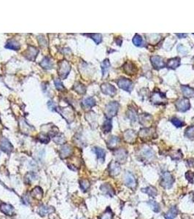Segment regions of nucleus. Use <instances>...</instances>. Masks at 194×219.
<instances>
[{
    "instance_id": "nucleus-20",
    "label": "nucleus",
    "mask_w": 194,
    "mask_h": 219,
    "mask_svg": "<svg viewBox=\"0 0 194 219\" xmlns=\"http://www.w3.org/2000/svg\"><path fill=\"white\" fill-rule=\"evenodd\" d=\"M180 65V59L179 58H174V59H169L166 63V67L169 69H174L177 67H178Z\"/></svg>"
},
{
    "instance_id": "nucleus-31",
    "label": "nucleus",
    "mask_w": 194,
    "mask_h": 219,
    "mask_svg": "<svg viewBox=\"0 0 194 219\" xmlns=\"http://www.w3.org/2000/svg\"><path fill=\"white\" fill-rule=\"evenodd\" d=\"M94 150L95 154H96L97 157H98L99 159L102 160V162H103V161L104 160L105 155H106V153H105L104 150L102 149V148H101L96 147V148H94Z\"/></svg>"
},
{
    "instance_id": "nucleus-39",
    "label": "nucleus",
    "mask_w": 194,
    "mask_h": 219,
    "mask_svg": "<svg viewBox=\"0 0 194 219\" xmlns=\"http://www.w3.org/2000/svg\"><path fill=\"white\" fill-rule=\"evenodd\" d=\"M80 187H81V189L83 190L84 191H87V190L89 189L90 187V182L88 181V180H81V181H80Z\"/></svg>"
},
{
    "instance_id": "nucleus-45",
    "label": "nucleus",
    "mask_w": 194,
    "mask_h": 219,
    "mask_svg": "<svg viewBox=\"0 0 194 219\" xmlns=\"http://www.w3.org/2000/svg\"><path fill=\"white\" fill-rule=\"evenodd\" d=\"M100 219H112V212L110 210H107L101 217Z\"/></svg>"
},
{
    "instance_id": "nucleus-21",
    "label": "nucleus",
    "mask_w": 194,
    "mask_h": 219,
    "mask_svg": "<svg viewBox=\"0 0 194 219\" xmlns=\"http://www.w3.org/2000/svg\"><path fill=\"white\" fill-rule=\"evenodd\" d=\"M181 90L183 95L187 98L188 97H194V88L187 86H182Z\"/></svg>"
},
{
    "instance_id": "nucleus-16",
    "label": "nucleus",
    "mask_w": 194,
    "mask_h": 219,
    "mask_svg": "<svg viewBox=\"0 0 194 219\" xmlns=\"http://www.w3.org/2000/svg\"><path fill=\"white\" fill-rule=\"evenodd\" d=\"M38 54V50L35 47L29 46V47L28 50L26 51L25 53V56L29 60L31 61H34L36 59L37 56Z\"/></svg>"
},
{
    "instance_id": "nucleus-4",
    "label": "nucleus",
    "mask_w": 194,
    "mask_h": 219,
    "mask_svg": "<svg viewBox=\"0 0 194 219\" xmlns=\"http://www.w3.org/2000/svg\"><path fill=\"white\" fill-rule=\"evenodd\" d=\"M139 135L140 138L143 140H150L153 139L155 136H156V131L153 128H144L139 131Z\"/></svg>"
},
{
    "instance_id": "nucleus-3",
    "label": "nucleus",
    "mask_w": 194,
    "mask_h": 219,
    "mask_svg": "<svg viewBox=\"0 0 194 219\" xmlns=\"http://www.w3.org/2000/svg\"><path fill=\"white\" fill-rule=\"evenodd\" d=\"M174 180L173 178L172 175L169 172H165L162 174L161 181V184L165 189H171L174 183Z\"/></svg>"
},
{
    "instance_id": "nucleus-50",
    "label": "nucleus",
    "mask_w": 194,
    "mask_h": 219,
    "mask_svg": "<svg viewBox=\"0 0 194 219\" xmlns=\"http://www.w3.org/2000/svg\"><path fill=\"white\" fill-rule=\"evenodd\" d=\"M176 35L179 38H185L187 37V34H176Z\"/></svg>"
},
{
    "instance_id": "nucleus-28",
    "label": "nucleus",
    "mask_w": 194,
    "mask_h": 219,
    "mask_svg": "<svg viewBox=\"0 0 194 219\" xmlns=\"http://www.w3.org/2000/svg\"><path fill=\"white\" fill-rule=\"evenodd\" d=\"M101 67H102V75L104 76L108 72V70L110 67V63L109 61V59H105L101 64Z\"/></svg>"
},
{
    "instance_id": "nucleus-36",
    "label": "nucleus",
    "mask_w": 194,
    "mask_h": 219,
    "mask_svg": "<svg viewBox=\"0 0 194 219\" xmlns=\"http://www.w3.org/2000/svg\"><path fill=\"white\" fill-rule=\"evenodd\" d=\"M148 204L150 206V208H152V210H153L155 212H158L160 211V206L159 204L154 200H150L148 202Z\"/></svg>"
},
{
    "instance_id": "nucleus-43",
    "label": "nucleus",
    "mask_w": 194,
    "mask_h": 219,
    "mask_svg": "<svg viewBox=\"0 0 194 219\" xmlns=\"http://www.w3.org/2000/svg\"><path fill=\"white\" fill-rule=\"evenodd\" d=\"M171 121H172L173 124L177 127H182L184 125V123H183V121H181L179 119L177 118H173L171 120Z\"/></svg>"
},
{
    "instance_id": "nucleus-41",
    "label": "nucleus",
    "mask_w": 194,
    "mask_h": 219,
    "mask_svg": "<svg viewBox=\"0 0 194 219\" xmlns=\"http://www.w3.org/2000/svg\"><path fill=\"white\" fill-rule=\"evenodd\" d=\"M170 156L172 157V159H180L183 157V154L180 152V150H173L171 153Z\"/></svg>"
},
{
    "instance_id": "nucleus-2",
    "label": "nucleus",
    "mask_w": 194,
    "mask_h": 219,
    "mask_svg": "<svg viewBox=\"0 0 194 219\" xmlns=\"http://www.w3.org/2000/svg\"><path fill=\"white\" fill-rule=\"evenodd\" d=\"M118 108L119 104L117 102H110L108 105H107L106 108H105V115L108 118L111 119L117 115Z\"/></svg>"
},
{
    "instance_id": "nucleus-30",
    "label": "nucleus",
    "mask_w": 194,
    "mask_h": 219,
    "mask_svg": "<svg viewBox=\"0 0 194 219\" xmlns=\"http://www.w3.org/2000/svg\"><path fill=\"white\" fill-rule=\"evenodd\" d=\"M142 191L147 194L150 197H156L157 194H158V191H157L156 188L152 186H148L147 188H144V189H142Z\"/></svg>"
},
{
    "instance_id": "nucleus-22",
    "label": "nucleus",
    "mask_w": 194,
    "mask_h": 219,
    "mask_svg": "<svg viewBox=\"0 0 194 219\" xmlns=\"http://www.w3.org/2000/svg\"><path fill=\"white\" fill-rule=\"evenodd\" d=\"M120 143V139L118 137H111L110 139L107 141V147H108L110 149H114L115 148H116L117 146V145Z\"/></svg>"
},
{
    "instance_id": "nucleus-5",
    "label": "nucleus",
    "mask_w": 194,
    "mask_h": 219,
    "mask_svg": "<svg viewBox=\"0 0 194 219\" xmlns=\"http://www.w3.org/2000/svg\"><path fill=\"white\" fill-rule=\"evenodd\" d=\"M117 85L120 88L128 92H131L134 87L133 83L131 82V80L125 78H121V79H119L117 81Z\"/></svg>"
},
{
    "instance_id": "nucleus-46",
    "label": "nucleus",
    "mask_w": 194,
    "mask_h": 219,
    "mask_svg": "<svg viewBox=\"0 0 194 219\" xmlns=\"http://www.w3.org/2000/svg\"><path fill=\"white\" fill-rule=\"evenodd\" d=\"M40 141L41 142H42V143L47 144V143H48L49 141H50V137H49L47 135H41L40 136Z\"/></svg>"
},
{
    "instance_id": "nucleus-23",
    "label": "nucleus",
    "mask_w": 194,
    "mask_h": 219,
    "mask_svg": "<svg viewBox=\"0 0 194 219\" xmlns=\"http://www.w3.org/2000/svg\"><path fill=\"white\" fill-rule=\"evenodd\" d=\"M5 47V48L10 49V50L18 51L20 49V44L17 42V41L12 40L8 41Z\"/></svg>"
},
{
    "instance_id": "nucleus-47",
    "label": "nucleus",
    "mask_w": 194,
    "mask_h": 219,
    "mask_svg": "<svg viewBox=\"0 0 194 219\" xmlns=\"http://www.w3.org/2000/svg\"><path fill=\"white\" fill-rule=\"evenodd\" d=\"M47 106H48L50 110L55 111V110H56V106H55V103L52 102V101H49V102H47Z\"/></svg>"
},
{
    "instance_id": "nucleus-24",
    "label": "nucleus",
    "mask_w": 194,
    "mask_h": 219,
    "mask_svg": "<svg viewBox=\"0 0 194 219\" xmlns=\"http://www.w3.org/2000/svg\"><path fill=\"white\" fill-rule=\"evenodd\" d=\"M100 189L102 190L103 193L107 194V195H109L110 197L114 196V191H113V189L110 184H103L100 187Z\"/></svg>"
},
{
    "instance_id": "nucleus-33",
    "label": "nucleus",
    "mask_w": 194,
    "mask_h": 219,
    "mask_svg": "<svg viewBox=\"0 0 194 219\" xmlns=\"http://www.w3.org/2000/svg\"><path fill=\"white\" fill-rule=\"evenodd\" d=\"M103 130L105 133H107V132H110L112 129V121L111 119L108 118L105 121V122L103 124Z\"/></svg>"
},
{
    "instance_id": "nucleus-34",
    "label": "nucleus",
    "mask_w": 194,
    "mask_h": 219,
    "mask_svg": "<svg viewBox=\"0 0 194 219\" xmlns=\"http://www.w3.org/2000/svg\"><path fill=\"white\" fill-rule=\"evenodd\" d=\"M86 35H88V37H90V38H91L97 45L99 44V43L102 42V34H89Z\"/></svg>"
},
{
    "instance_id": "nucleus-51",
    "label": "nucleus",
    "mask_w": 194,
    "mask_h": 219,
    "mask_svg": "<svg viewBox=\"0 0 194 219\" xmlns=\"http://www.w3.org/2000/svg\"><path fill=\"white\" fill-rule=\"evenodd\" d=\"M193 34V35H194V34Z\"/></svg>"
},
{
    "instance_id": "nucleus-29",
    "label": "nucleus",
    "mask_w": 194,
    "mask_h": 219,
    "mask_svg": "<svg viewBox=\"0 0 194 219\" xmlns=\"http://www.w3.org/2000/svg\"><path fill=\"white\" fill-rule=\"evenodd\" d=\"M73 88L76 92L80 94H84L86 92V86L80 83H76L74 85Z\"/></svg>"
},
{
    "instance_id": "nucleus-44",
    "label": "nucleus",
    "mask_w": 194,
    "mask_h": 219,
    "mask_svg": "<svg viewBox=\"0 0 194 219\" xmlns=\"http://www.w3.org/2000/svg\"><path fill=\"white\" fill-rule=\"evenodd\" d=\"M54 83H55V88H56V89H58L59 91H63L64 89V87L62 82H61L59 79H55Z\"/></svg>"
},
{
    "instance_id": "nucleus-18",
    "label": "nucleus",
    "mask_w": 194,
    "mask_h": 219,
    "mask_svg": "<svg viewBox=\"0 0 194 219\" xmlns=\"http://www.w3.org/2000/svg\"><path fill=\"white\" fill-rule=\"evenodd\" d=\"M53 212H54V209H53L52 207H49L47 205H41L38 209V213L41 216H45Z\"/></svg>"
},
{
    "instance_id": "nucleus-10",
    "label": "nucleus",
    "mask_w": 194,
    "mask_h": 219,
    "mask_svg": "<svg viewBox=\"0 0 194 219\" xmlns=\"http://www.w3.org/2000/svg\"><path fill=\"white\" fill-rule=\"evenodd\" d=\"M123 181H124L125 184L131 189H134L137 186V181H136L135 177L131 172H128L126 173Z\"/></svg>"
},
{
    "instance_id": "nucleus-8",
    "label": "nucleus",
    "mask_w": 194,
    "mask_h": 219,
    "mask_svg": "<svg viewBox=\"0 0 194 219\" xmlns=\"http://www.w3.org/2000/svg\"><path fill=\"white\" fill-rule=\"evenodd\" d=\"M123 140L126 142L130 144H133L136 142L137 140V134L134 130L129 129L126 130L123 133Z\"/></svg>"
},
{
    "instance_id": "nucleus-32",
    "label": "nucleus",
    "mask_w": 194,
    "mask_h": 219,
    "mask_svg": "<svg viewBox=\"0 0 194 219\" xmlns=\"http://www.w3.org/2000/svg\"><path fill=\"white\" fill-rule=\"evenodd\" d=\"M82 104H83L84 107H88V108H90V107H94L95 105H96V101L94 98L92 97H88V98L85 99L82 102Z\"/></svg>"
},
{
    "instance_id": "nucleus-19",
    "label": "nucleus",
    "mask_w": 194,
    "mask_h": 219,
    "mask_svg": "<svg viewBox=\"0 0 194 219\" xmlns=\"http://www.w3.org/2000/svg\"><path fill=\"white\" fill-rule=\"evenodd\" d=\"M0 210L2 212L6 215H8V216H13L14 214V208L13 206L10 205V204L5 203L2 204L0 205Z\"/></svg>"
},
{
    "instance_id": "nucleus-17",
    "label": "nucleus",
    "mask_w": 194,
    "mask_h": 219,
    "mask_svg": "<svg viewBox=\"0 0 194 219\" xmlns=\"http://www.w3.org/2000/svg\"><path fill=\"white\" fill-rule=\"evenodd\" d=\"M72 148L70 147L69 145H64L63 147L61 148V150H60L59 151L60 157H61V159H66L67 158V157H69L70 155L72 154Z\"/></svg>"
},
{
    "instance_id": "nucleus-40",
    "label": "nucleus",
    "mask_w": 194,
    "mask_h": 219,
    "mask_svg": "<svg viewBox=\"0 0 194 219\" xmlns=\"http://www.w3.org/2000/svg\"><path fill=\"white\" fill-rule=\"evenodd\" d=\"M185 136L188 138H194V126L187 127L185 130Z\"/></svg>"
},
{
    "instance_id": "nucleus-37",
    "label": "nucleus",
    "mask_w": 194,
    "mask_h": 219,
    "mask_svg": "<svg viewBox=\"0 0 194 219\" xmlns=\"http://www.w3.org/2000/svg\"><path fill=\"white\" fill-rule=\"evenodd\" d=\"M133 43L136 46H142V44H143V40H142V37L139 34H136L133 38Z\"/></svg>"
},
{
    "instance_id": "nucleus-27",
    "label": "nucleus",
    "mask_w": 194,
    "mask_h": 219,
    "mask_svg": "<svg viewBox=\"0 0 194 219\" xmlns=\"http://www.w3.org/2000/svg\"><path fill=\"white\" fill-rule=\"evenodd\" d=\"M40 65L42 67L43 69H51V68H53V65L51 62V60L49 59L48 57H45L42 59V61H41Z\"/></svg>"
},
{
    "instance_id": "nucleus-25",
    "label": "nucleus",
    "mask_w": 194,
    "mask_h": 219,
    "mask_svg": "<svg viewBox=\"0 0 194 219\" xmlns=\"http://www.w3.org/2000/svg\"><path fill=\"white\" fill-rule=\"evenodd\" d=\"M31 195L34 198H35V199L38 200L41 199L43 195L42 189H41L40 187H35L34 189L32 190V192H31Z\"/></svg>"
},
{
    "instance_id": "nucleus-15",
    "label": "nucleus",
    "mask_w": 194,
    "mask_h": 219,
    "mask_svg": "<svg viewBox=\"0 0 194 219\" xmlns=\"http://www.w3.org/2000/svg\"><path fill=\"white\" fill-rule=\"evenodd\" d=\"M0 149L2 150L7 154H10L13 150V146L6 138L3 137L0 141Z\"/></svg>"
},
{
    "instance_id": "nucleus-48",
    "label": "nucleus",
    "mask_w": 194,
    "mask_h": 219,
    "mask_svg": "<svg viewBox=\"0 0 194 219\" xmlns=\"http://www.w3.org/2000/svg\"><path fill=\"white\" fill-rule=\"evenodd\" d=\"M129 117L131 119V121H137V115H136V113L134 110H130Z\"/></svg>"
},
{
    "instance_id": "nucleus-6",
    "label": "nucleus",
    "mask_w": 194,
    "mask_h": 219,
    "mask_svg": "<svg viewBox=\"0 0 194 219\" xmlns=\"http://www.w3.org/2000/svg\"><path fill=\"white\" fill-rule=\"evenodd\" d=\"M175 106L176 108L179 112H185L187 110L190 109L191 104H190V101L188 99L183 98L181 100H177L175 103Z\"/></svg>"
},
{
    "instance_id": "nucleus-7",
    "label": "nucleus",
    "mask_w": 194,
    "mask_h": 219,
    "mask_svg": "<svg viewBox=\"0 0 194 219\" xmlns=\"http://www.w3.org/2000/svg\"><path fill=\"white\" fill-rule=\"evenodd\" d=\"M166 100V98L165 94L160 92H155L151 96V101L153 104H164Z\"/></svg>"
},
{
    "instance_id": "nucleus-26",
    "label": "nucleus",
    "mask_w": 194,
    "mask_h": 219,
    "mask_svg": "<svg viewBox=\"0 0 194 219\" xmlns=\"http://www.w3.org/2000/svg\"><path fill=\"white\" fill-rule=\"evenodd\" d=\"M177 208L176 206H173L170 208V210L167 212V213L164 216L165 219H174L177 215Z\"/></svg>"
},
{
    "instance_id": "nucleus-13",
    "label": "nucleus",
    "mask_w": 194,
    "mask_h": 219,
    "mask_svg": "<svg viewBox=\"0 0 194 219\" xmlns=\"http://www.w3.org/2000/svg\"><path fill=\"white\" fill-rule=\"evenodd\" d=\"M114 155L117 160V162L118 163L125 162L128 156L127 151L125 149H123V148H121V149H118L116 151H115Z\"/></svg>"
},
{
    "instance_id": "nucleus-38",
    "label": "nucleus",
    "mask_w": 194,
    "mask_h": 219,
    "mask_svg": "<svg viewBox=\"0 0 194 219\" xmlns=\"http://www.w3.org/2000/svg\"><path fill=\"white\" fill-rule=\"evenodd\" d=\"M53 141L57 144H63L65 142V138L63 135H56L53 136Z\"/></svg>"
},
{
    "instance_id": "nucleus-35",
    "label": "nucleus",
    "mask_w": 194,
    "mask_h": 219,
    "mask_svg": "<svg viewBox=\"0 0 194 219\" xmlns=\"http://www.w3.org/2000/svg\"><path fill=\"white\" fill-rule=\"evenodd\" d=\"M142 154H143V156L145 157L147 159H150L152 158V156H153L154 152L152 151L150 148H146L142 150Z\"/></svg>"
},
{
    "instance_id": "nucleus-1",
    "label": "nucleus",
    "mask_w": 194,
    "mask_h": 219,
    "mask_svg": "<svg viewBox=\"0 0 194 219\" xmlns=\"http://www.w3.org/2000/svg\"><path fill=\"white\" fill-rule=\"evenodd\" d=\"M70 70H71V65L67 61L64 60V61L59 62L58 72H59V75L61 78L65 79L67 77V75H69Z\"/></svg>"
},
{
    "instance_id": "nucleus-42",
    "label": "nucleus",
    "mask_w": 194,
    "mask_h": 219,
    "mask_svg": "<svg viewBox=\"0 0 194 219\" xmlns=\"http://www.w3.org/2000/svg\"><path fill=\"white\" fill-rule=\"evenodd\" d=\"M35 177H36V175L34 174V173H33V172H29V173H28L27 175H26V177H25V182H26V183H31V182L33 181H34L35 179Z\"/></svg>"
},
{
    "instance_id": "nucleus-12",
    "label": "nucleus",
    "mask_w": 194,
    "mask_h": 219,
    "mask_svg": "<svg viewBox=\"0 0 194 219\" xmlns=\"http://www.w3.org/2000/svg\"><path fill=\"white\" fill-rule=\"evenodd\" d=\"M123 71L129 75H134L137 72V67L131 61H126L123 65Z\"/></svg>"
},
{
    "instance_id": "nucleus-14",
    "label": "nucleus",
    "mask_w": 194,
    "mask_h": 219,
    "mask_svg": "<svg viewBox=\"0 0 194 219\" xmlns=\"http://www.w3.org/2000/svg\"><path fill=\"white\" fill-rule=\"evenodd\" d=\"M121 171L120 164L117 162H112L109 165V172L111 176L114 177L120 174Z\"/></svg>"
},
{
    "instance_id": "nucleus-11",
    "label": "nucleus",
    "mask_w": 194,
    "mask_h": 219,
    "mask_svg": "<svg viewBox=\"0 0 194 219\" xmlns=\"http://www.w3.org/2000/svg\"><path fill=\"white\" fill-rule=\"evenodd\" d=\"M101 90L104 94L109 95V96H114L116 94L117 90L115 86L110 83H104L101 86Z\"/></svg>"
},
{
    "instance_id": "nucleus-49",
    "label": "nucleus",
    "mask_w": 194,
    "mask_h": 219,
    "mask_svg": "<svg viewBox=\"0 0 194 219\" xmlns=\"http://www.w3.org/2000/svg\"><path fill=\"white\" fill-rule=\"evenodd\" d=\"M185 176H186L187 179L189 181L192 182V181H193V177H194V173L192 172H187L186 173V175H185Z\"/></svg>"
},
{
    "instance_id": "nucleus-9",
    "label": "nucleus",
    "mask_w": 194,
    "mask_h": 219,
    "mask_svg": "<svg viewBox=\"0 0 194 219\" xmlns=\"http://www.w3.org/2000/svg\"><path fill=\"white\" fill-rule=\"evenodd\" d=\"M150 61H151L152 65L156 69H162L165 67V62L164 59L159 56H153L150 58Z\"/></svg>"
}]
</instances>
